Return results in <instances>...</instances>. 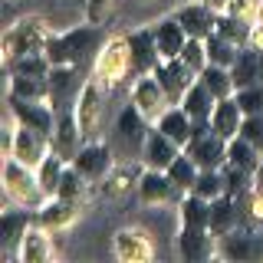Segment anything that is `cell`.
Masks as SVG:
<instances>
[{
    "label": "cell",
    "instance_id": "1",
    "mask_svg": "<svg viewBox=\"0 0 263 263\" xmlns=\"http://www.w3.org/2000/svg\"><path fill=\"white\" fill-rule=\"evenodd\" d=\"M102 46H105V33L99 30V23L86 20V27L49 33L43 53L53 66H82L86 60H96Z\"/></svg>",
    "mask_w": 263,
    "mask_h": 263
},
{
    "label": "cell",
    "instance_id": "2",
    "mask_svg": "<svg viewBox=\"0 0 263 263\" xmlns=\"http://www.w3.org/2000/svg\"><path fill=\"white\" fill-rule=\"evenodd\" d=\"M4 204L7 208H27V211H40L43 204L49 201L46 191L40 187V178L36 171L27 168L23 161L16 158H4Z\"/></svg>",
    "mask_w": 263,
    "mask_h": 263
},
{
    "label": "cell",
    "instance_id": "3",
    "mask_svg": "<svg viewBox=\"0 0 263 263\" xmlns=\"http://www.w3.org/2000/svg\"><path fill=\"white\" fill-rule=\"evenodd\" d=\"M148 132H152V122H148L145 115L128 102L125 109L119 112L115 128H112V138H109L115 158H119V161H138V158H142V148H145Z\"/></svg>",
    "mask_w": 263,
    "mask_h": 263
},
{
    "label": "cell",
    "instance_id": "4",
    "mask_svg": "<svg viewBox=\"0 0 263 263\" xmlns=\"http://www.w3.org/2000/svg\"><path fill=\"white\" fill-rule=\"evenodd\" d=\"M46 40H49V27H46L43 16H20L4 33V66L23 60V56L43 53Z\"/></svg>",
    "mask_w": 263,
    "mask_h": 263
},
{
    "label": "cell",
    "instance_id": "5",
    "mask_svg": "<svg viewBox=\"0 0 263 263\" xmlns=\"http://www.w3.org/2000/svg\"><path fill=\"white\" fill-rule=\"evenodd\" d=\"M109 89L102 79L89 76L86 86H82L79 92V102H76V122L82 128V138L86 142H99V132H102V119H105V99H109Z\"/></svg>",
    "mask_w": 263,
    "mask_h": 263
},
{
    "label": "cell",
    "instance_id": "6",
    "mask_svg": "<svg viewBox=\"0 0 263 263\" xmlns=\"http://www.w3.org/2000/svg\"><path fill=\"white\" fill-rule=\"evenodd\" d=\"M92 72L105 86H119L122 79L132 76V49L128 36H109L105 46L99 49V56L92 60Z\"/></svg>",
    "mask_w": 263,
    "mask_h": 263
},
{
    "label": "cell",
    "instance_id": "7",
    "mask_svg": "<svg viewBox=\"0 0 263 263\" xmlns=\"http://www.w3.org/2000/svg\"><path fill=\"white\" fill-rule=\"evenodd\" d=\"M184 152L197 161L201 171H217V168L227 164V138H220L208 122V125L194 128V135H191V142L184 145Z\"/></svg>",
    "mask_w": 263,
    "mask_h": 263
},
{
    "label": "cell",
    "instance_id": "8",
    "mask_svg": "<svg viewBox=\"0 0 263 263\" xmlns=\"http://www.w3.org/2000/svg\"><path fill=\"white\" fill-rule=\"evenodd\" d=\"M138 201L148 204V208H171V204H181L184 191L168 178V171H155V168H145L142 178H138V187H135Z\"/></svg>",
    "mask_w": 263,
    "mask_h": 263
},
{
    "label": "cell",
    "instance_id": "9",
    "mask_svg": "<svg viewBox=\"0 0 263 263\" xmlns=\"http://www.w3.org/2000/svg\"><path fill=\"white\" fill-rule=\"evenodd\" d=\"M82 86H86L82 66H53V69H49V105H53L56 112L76 109Z\"/></svg>",
    "mask_w": 263,
    "mask_h": 263
},
{
    "label": "cell",
    "instance_id": "10",
    "mask_svg": "<svg viewBox=\"0 0 263 263\" xmlns=\"http://www.w3.org/2000/svg\"><path fill=\"white\" fill-rule=\"evenodd\" d=\"M217 257L230 263H260L263 260V234L257 230H230L217 240Z\"/></svg>",
    "mask_w": 263,
    "mask_h": 263
},
{
    "label": "cell",
    "instance_id": "11",
    "mask_svg": "<svg viewBox=\"0 0 263 263\" xmlns=\"http://www.w3.org/2000/svg\"><path fill=\"white\" fill-rule=\"evenodd\" d=\"M33 220H36V211H27V208H16V211L7 208L0 214V253H4V260L20 263V243Z\"/></svg>",
    "mask_w": 263,
    "mask_h": 263
},
{
    "label": "cell",
    "instance_id": "12",
    "mask_svg": "<svg viewBox=\"0 0 263 263\" xmlns=\"http://www.w3.org/2000/svg\"><path fill=\"white\" fill-rule=\"evenodd\" d=\"M132 105H135L138 112L145 115L148 122H158L164 112H168V105H171V99L168 92L161 89V82L155 79V72H148V76H138L135 82H132Z\"/></svg>",
    "mask_w": 263,
    "mask_h": 263
},
{
    "label": "cell",
    "instance_id": "13",
    "mask_svg": "<svg viewBox=\"0 0 263 263\" xmlns=\"http://www.w3.org/2000/svg\"><path fill=\"white\" fill-rule=\"evenodd\" d=\"M115 161L119 158H115L109 142H86L79 148V155L72 158V168H76L82 178H89L92 184H99V181L115 168Z\"/></svg>",
    "mask_w": 263,
    "mask_h": 263
},
{
    "label": "cell",
    "instance_id": "14",
    "mask_svg": "<svg viewBox=\"0 0 263 263\" xmlns=\"http://www.w3.org/2000/svg\"><path fill=\"white\" fill-rule=\"evenodd\" d=\"M217 240L220 237L214 234L211 227H184L178 230V257L187 263H204L211 257H217Z\"/></svg>",
    "mask_w": 263,
    "mask_h": 263
},
{
    "label": "cell",
    "instance_id": "15",
    "mask_svg": "<svg viewBox=\"0 0 263 263\" xmlns=\"http://www.w3.org/2000/svg\"><path fill=\"white\" fill-rule=\"evenodd\" d=\"M10 102V115L16 119V125H27L40 135H53L56 128V109L49 102H33V99H16V96H7Z\"/></svg>",
    "mask_w": 263,
    "mask_h": 263
},
{
    "label": "cell",
    "instance_id": "16",
    "mask_svg": "<svg viewBox=\"0 0 263 263\" xmlns=\"http://www.w3.org/2000/svg\"><path fill=\"white\" fill-rule=\"evenodd\" d=\"M112 250L119 263H148L155 257V243L142 227H122L112 237Z\"/></svg>",
    "mask_w": 263,
    "mask_h": 263
},
{
    "label": "cell",
    "instance_id": "17",
    "mask_svg": "<svg viewBox=\"0 0 263 263\" xmlns=\"http://www.w3.org/2000/svg\"><path fill=\"white\" fill-rule=\"evenodd\" d=\"M155 79H158L161 89L168 92L171 105H178L181 99H184V92L194 86L197 72H194L184 60H181V56H175V60H161L158 66H155Z\"/></svg>",
    "mask_w": 263,
    "mask_h": 263
},
{
    "label": "cell",
    "instance_id": "18",
    "mask_svg": "<svg viewBox=\"0 0 263 263\" xmlns=\"http://www.w3.org/2000/svg\"><path fill=\"white\" fill-rule=\"evenodd\" d=\"M128 49H132V79L155 72V66L161 63L158 43H155V27H142L128 33Z\"/></svg>",
    "mask_w": 263,
    "mask_h": 263
},
{
    "label": "cell",
    "instance_id": "19",
    "mask_svg": "<svg viewBox=\"0 0 263 263\" xmlns=\"http://www.w3.org/2000/svg\"><path fill=\"white\" fill-rule=\"evenodd\" d=\"M82 145H86V138H82V128L76 122V109L56 112V128H53V135H49V148L72 164V158L79 155Z\"/></svg>",
    "mask_w": 263,
    "mask_h": 263
},
{
    "label": "cell",
    "instance_id": "20",
    "mask_svg": "<svg viewBox=\"0 0 263 263\" xmlns=\"http://www.w3.org/2000/svg\"><path fill=\"white\" fill-rule=\"evenodd\" d=\"M217 13L220 10H214L208 0H191V4H184V7L175 10V16H178L181 27H184V33H187V36H197V40H208L214 33Z\"/></svg>",
    "mask_w": 263,
    "mask_h": 263
},
{
    "label": "cell",
    "instance_id": "21",
    "mask_svg": "<svg viewBox=\"0 0 263 263\" xmlns=\"http://www.w3.org/2000/svg\"><path fill=\"white\" fill-rule=\"evenodd\" d=\"M184 152L178 142H171L164 132H158L152 125V132H148V138H145V148H142V161L145 168H155V171H168L171 168V161L178 158V155Z\"/></svg>",
    "mask_w": 263,
    "mask_h": 263
},
{
    "label": "cell",
    "instance_id": "22",
    "mask_svg": "<svg viewBox=\"0 0 263 263\" xmlns=\"http://www.w3.org/2000/svg\"><path fill=\"white\" fill-rule=\"evenodd\" d=\"M46 155H49V138H46V135H40V132H33V128H27V125H16L10 158L23 161L27 168L36 171V168H40V161H43Z\"/></svg>",
    "mask_w": 263,
    "mask_h": 263
},
{
    "label": "cell",
    "instance_id": "23",
    "mask_svg": "<svg viewBox=\"0 0 263 263\" xmlns=\"http://www.w3.org/2000/svg\"><path fill=\"white\" fill-rule=\"evenodd\" d=\"M145 164L142 161H115V168L109 171V175L102 178V194L109 197V201H119V197L132 194L138 187V178H142Z\"/></svg>",
    "mask_w": 263,
    "mask_h": 263
},
{
    "label": "cell",
    "instance_id": "24",
    "mask_svg": "<svg viewBox=\"0 0 263 263\" xmlns=\"http://www.w3.org/2000/svg\"><path fill=\"white\" fill-rule=\"evenodd\" d=\"M79 204H69L63 197H49L43 208L36 211V224H43L49 234H60V230H69L79 220Z\"/></svg>",
    "mask_w": 263,
    "mask_h": 263
},
{
    "label": "cell",
    "instance_id": "25",
    "mask_svg": "<svg viewBox=\"0 0 263 263\" xmlns=\"http://www.w3.org/2000/svg\"><path fill=\"white\" fill-rule=\"evenodd\" d=\"M230 76H234V86L237 89H247V86H257L263 82V49L257 46H240L234 66H230Z\"/></svg>",
    "mask_w": 263,
    "mask_h": 263
},
{
    "label": "cell",
    "instance_id": "26",
    "mask_svg": "<svg viewBox=\"0 0 263 263\" xmlns=\"http://www.w3.org/2000/svg\"><path fill=\"white\" fill-rule=\"evenodd\" d=\"M243 109H240V102H237V96H227V99H217V105H214V112H211V128L217 132L220 138H237L240 135V125H243Z\"/></svg>",
    "mask_w": 263,
    "mask_h": 263
},
{
    "label": "cell",
    "instance_id": "27",
    "mask_svg": "<svg viewBox=\"0 0 263 263\" xmlns=\"http://www.w3.org/2000/svg\"><path fill=\"white\" fill-rule=\"evenodd\" d=\"M155 27V43H158V53L161 60H175V56H181V49H184L187 43V33L184 27L178 23V16H161L158 23H152Z\"/></svg>",
    "mask_w": 263,
    "mask_h": 263
},
{
    "label": "cell",
    "instance_id": "28",
    "mask_svg": "<svg viewBox=\"0 0 263 263\" xmlns=\"http://www.w3.org/2000/svg\"><path fill=\"white\" fill-rule=\"evenodd\" d=\"M49 260H53V237L43 224L33 220L20 243V263H49Z\"/></svg>",
    "mask_w": 263,
    "mask_h": 263
},
{
    "label": "cell",
    "instance_id": "29",
    "mask_svg": "<svg viewBox=\"0 0 263 263\" xmlns=\"http://www.w3.org/2000/svg\"><path fill=\"white\" fill-rule=\"evenodd\" d=\"M181 109H184L187 115L194 119V125H208L211 122V112H214V105H217V99H214V92L208 86H204L201 79H194V86L184 92V99H181Z\"/></svg>",
    "mask_w": 263,
    "mask_h": 263
},
{
    "label": "cell",
    "instance_id": "30",
    "mask_svg": "<svg viewBox=\"0 0 263 263\" xmlns=\"http://www.w3.org/2000/svg\"><path fill=\"white\" fill-rule=\"evenodd\" d=\"M155 128L158 132H164V135L171 138V142H178L181 148H184L187 142H191V135H194V119L191 115H187L184 109H181V105H168V112L161 115L158 122H155Z\"/></svg>",
    "mask_w": 263,
    "mask_h": 263
},
{
    "label": "cell",
    "instance_id": "31",
    "mask_svg": "<svg viewBox=\"0 0 263 263\" xmlns=\"http://www.w3.org/2000/svg\"><path fill=\"white\" fill-rule=\"evenodd\" d=\"M237 211H240V201H237V197H230V194L214 197L211 201V230L214 234L224 237V234L240 227V214Z\"/></svg>",
    "mask_w": 263,
    "mask_h": 263
},
{
    "label": "cell",
    "instance_id": "32",
    "mask_svg": "<svg viewBox=\"0 0 263 263\" xmlns=\"http://www.w3.org/2000/svg\"><path fill=\"white\" fill-rule=\"evenodd\" d=\"M250 30H253V16L234 13V10H220L217 13V23H214V33L227 36L230 43H237V46L250 43Z\"/></svg>",
    "mask_w": 263,
    "mask_h": 263
},
{
    "label": "cell",
    "instance_id": "33",
    "mask_svg": "<svg viewBox=\"0 0 263 263\" xmlns=\"http://www.w3.org/2000/svg\"><path fill=\"white\" fill-rule=\"evenodd\" d=\"M227 164H234V168L240 171H250V175H257V171L263 168V152L257 145H250L247 138H230L227 142Z\"/></svg>",
    "mask_w": 263,
    "mask_h": 263
},
{
    "label": "cell",
    "instance_id": "34",
    "mask_svg": "<svg viewBox=\"0 0 263 263\" xmlns=\"http://www.w3.org/2000/svg\"><path fill=\"white\" fill-rule=\"evenodd\" d=\"M7 96L33 99V102H49V76H20V72H10Z\"/></svg>",
    "mask_w": 263,
    "mask_h": 263
},
{
    "label": "cell",
    "instance_id": "35",
    "mask_svg": "<svg viewBox=\"0 0 263 263\" xmlns=\"http://www.w3.org/2000/svg\"><path fill=\"white\" fill-rule=\"evenodd\" d=\"M66 168H69V161L49 148V155L40 161V168H36L40 187L46 191V197H56V191H60V181H63V175H66Z\"/></svg>",
    "mask_w": 263,
    "mask_h": 263
},
{
    "label": "cell",
    "instance_id": "36",
    "mask_svg": "<svg viewBox=\"0 0 263 263\" xmlns=\"http://www.w3.org/2000/svg\"><path fill=\"white\" fill-rule=\"evenodd\" d=\"M178 217L184 227H211V201L187 191L178 204Z\"/></svg>",
    "mask_w": 263,
    "mask_h": 263
},
{
    "label": "cell",
    "instance_id": "37",
    "mask_svg": "<svg viewBox=\"0 0 263 263\" xmlns=\"http://www.w3.org/2000/svg\"><path fill=\"white\" fill-rule=\"evenodd\" d=\"M89 184L92 181L89 178H82L76 168H66V175H63V181H60V191H56V197H63V201H69V204H86V197H89Z\"/></svg>",
    "mask_w": 263,
    "mask_h": 263
},
{
    "label": "cell",
    "instance_id": "38",
    "mask_svg": "<svg viewBox=\"0 0 263 263\" xmlns=\"http://www.w3.org/2000/svg\"><path fill=\"white\" fill-rule=\"evenodd\" d=\"M204 82V86L214 92V99H227V96H234L237 92V86H234V76H230V69L227 66H214V63H208V69L197 76Z\"/></svg>",
    "mask_w": 263,
    "mask_h": 263
},
{
    "label": "cell",
    "instance_id": "39",
    "mask_svg": "<svg viewBox=\"0 0 263 263\" xmlns=\"http://www.w3.org/2000/svg\"><path fill=\"white\" fill-rule=\"evenodd\" d=\"M197 175H201V168H197V161L191 158L187 152H181L175 161H171V168H168V178L175 181V184L181 187V191H191L194 187V181H197Z\"/></svg>",
    "mask_w": 263,
    "mask_h": 263
},
{
    "label": "cell",
    "instance_id": "40",
    "mask_svg": "<svg viewBox=\"0 0 263 263\" xmlns=\"http://www.w3.org/2000/svg\"><path fill=\"white\" fill-rule=\"evenodd\" d=\"M204 43H208V60H211L214 66H227V69L234 66L237 53H240V46L230 43V40H227V36H220V33H211Z\"/></svg>",
    "mask_w": 263,
    "mask_h": 263
},
{
    "label": "cell",
    "instance_id": "41",
    "mask_svg": "<svg viewBox=\"0 0 263 263\" xmlns=\"http://www.w3.org/2000/svg\"><path fill=\"white\" fill-rule=\"evenodd\" d=\"M191 194L197 197H204V201H214V197H220V194H227V181H224V171H201L194 181V187H191Z\"/></svg>",
    "mask_w": 263,
    "mask_h": 263
},
{
    "label": "cell",
    "instance_id": "42",
    "mask_svg": "<svg viewBox=\"0 0 263 263\" xmlns=\"http://www.w3.org/2000/svg\"><path fill=\"white\" fill-rule=\"evenodd\" d=\"M53 63L46 60V53H33V56H23L7 66V72H20V76H49Z\"/></svg>",
    "mask_w": 263,
    "mask_h": 263
},
{
    "label": "cell",
    "instance_id": "43",
    "mask_svg": "<svg viewBox=\"0 0 263 263\" xmlns=\"http://www.w3.org/2000/svg\"><path fill=\"white\" fill-rule=\"evenodd\" d=\"M181 60H184L197 72V76H201V72L208 69V63H211L208 60V43H204V40H197V36H187L184 49H181Z\"/></svg>",
    "mask_w": 263,
    "mask_h": 263
},
{
    "label": "cell",
    "instance_id": "44",
    "mask_svg": "<svg viewBox=\"0 0 263 263\" xmlns=\"http://www.w3.org/2000/svg\"><path fill=\"white\" fill-rule=\"evenodd\" d=\"M237 102H240L243 115H263V82L257 86H247V89H237Z\"/></svg>",
    "mask_w": 263,
    "mask_h": 263
},
{
    "label": "cell",
    "instance_id": "45",
    "mask_svg": "<svg viewBox=\"0 0 263 263\" xmlns=\"http://www.w3.org/2000/svg\"><path fill=\"white\" fill-rule=\"evenodd\" d=\"M115 7H119V0H86V20L102 27V23L115 13Z\"/></svg>",
    "mask_w": 263,
    "mask_h": 263
},
{
    "label": "cell",
    "instance_id": "46",
    "mask_svg": "<svg viewBox=\"0 0 263 263\" xmlns=\"http://www.w3.org/2000/svg\"><path fill=\"white\" fill-rule=\"evenodd\" d=\"M247 211H250L253 224H263V168L257 171V181H253V191L247 197Z\"/></svg>",
    "mask_w": 263,
    "mask_h": 263
},
{
    "label": "cell",
    "instance_id": "47",
    "mask_svg": "<svg viewBox=\"0 0 263 263\" xmlns=\"http://www.w3.org/2000/svg\"><path fill=\"white\" fill-rule=\"evenodd\" d=\"M240 138H247L250 145H257L263 152V115H247L240 125Z\"/></svg>",
    "mask_w": 263,
    "mask_h": 263
},
{
    "label": "cell",
    "instance_id": "48",
    "mask_svg": "<svg viewBox=\"0 0 263 263\" xmlns=\"http://www.w3.org/2000/svg\"><path fill=\"white\" fill-rule=\"evenodd\" d=\"M260 0H230V7L227 10H234V13H247V16H253V7H257Z\"/></svg>",
    "mask_w": 263,
    "mask_h": 263
},
{
    "label": "cell",
    "instance_id": "49",
    "mask_svg": "<svg viewBox=\"0 0 263 263\" xmlns=\"http://www.w3.org/2000/svg\"><path fill=\"white\" fill-rule=\"evenodd\" d=\"M250 46L263 49V23H253V30H250Z\"/></svg>",
    "mask_w": 263,
    "mask_h": 263
},
{
    "label": "cell",
    "instance_id": "50",
    "mask_svg": "<svg viewBox=\"0 0 263 263\" xmlns=\"http://www.w3.org/2000/svg\"><path fill=\"white\" fill-rule=\"evenodd\" d=\"M253 23H263V0L253 7Z\"/></svg>",
    "mask_w": 263,
    "mask_h": 263
},
{
    "label": "cell",
    "instance_id": "51",
    "mask_svg": "<svg viewBox=\"0 0 263 263\" xmlns=\"http://www.w3.org/2000/svg\"><path fill=\"white\" fill-rule=\"evenodd\" d=\"M208 4L214 7V10H227V7H230V0H208Z\"/></svg>",
    "mask_w": 263,
    "mask_h": 263
}]
</instances>
